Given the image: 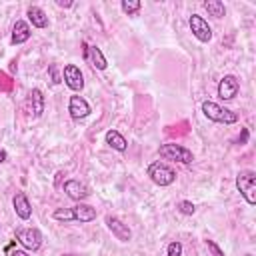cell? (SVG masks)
<instances>
[{"instance_id":"6da1fadb","label":"cell","mask_w":256,"mask_h":256,"mask_svg":"<svg viewBox=\"0 0 256 256\" xmlns=\"http://www.w3.org/2000/svg\"><path fill=\"white\" fill-rule=\"evenodd\" d=\"M236 188L240 196L246 200V204H256V172L254 170H240L236 174Z\"/></svg>"},{"instance_id":"7a4b0ae2","label":"cell","mask_w":256,"mask_h":256,"mask_svg":"<svg viewBox=\"0 0 256 256\" xmlns=\"http://www.w3.org/2000/svg\"><path fill=\"white\" fill-rule=\"evenodd\" d=\"M202 112H204V116L208 120L218 122V124H234V122H238V114L236 112H232V110H228V108H224V106H220V104H216L212 100H204L202 102Z\"/></svg>"},{"instance_id":"3957f363","label":"cell","mask_w":256,"mask_h":256,"mask_svg":"<svg viewBox=\"0 0 256 256\" xmlns=\"http://www.w3.org/2000/svg\"><path fill=\"white\" fill-rule=\"evenodd\" d=\"M158 156L162 160H168V162H178V164H190L194 160V154L192 150H188L186 146H180V144H162L158 148Z\"/></svg>"},{"instance_id":"277c9868","label":"cell","mask_w":256,"mask_h":256,"mask_svg":"<svg viewBox=\"0 0 256 256\" xmlns=\"http://www.w3.org/2000/svg\"><path fill=\"white\" fill-rule=\"evenodd\" d=\"M148 176L156 186H170L176 180V170L172 166H168L166 162L158 160V162H152L148 166Z\"/></svg>"},{"instance_id":"5b68a950","label":"cell","mask_w":256,"mask_h":256,"mask_svg":"<svg viewBox=\"0 0 256 256\" xmlns=\"http://www.w3.org/2000/svg\"><path fill=\"white\" fill-rule=\"evenodd\" d=\"M16 240L26 252H36L42 246V232L38 228H18L16 230Z\"/></svg>"},{"instance_id":"8992f818","label":"cell","mask_w":256,"mask_h":256,"mask_svg":"<svg viewBox=\"0 0 256 256\" xmlns=\"http://www.w3.org/2000/svg\"><path fill=\"white\" fill-rule=\"evenodd\" d=\"M188 26H190V32H192V36L198 40V42H210L212 40V28H210V24L200 16V14H192L190 18H188Z\"/></svg>"},{"instance_id":"52a82bcc","label":"cell","mask_w":256,"mask_h":256,"mask_svg":"<svg viewBox=\"0 0 256 256\" xmlns=\"http://www.w3.org/2000/svg\"><path fill=\"white\" fill-rule=\"evenodd\" d=\"M216 92H218V98H220V100H234V98L238 96V92H240V82H238V78H236L234 74L222 76L220 82H218Z\"/></svg>"},{"instance_id":"ba28073f","label":"cell","mask_w":256,"mask_h":256,"mask_svg":"<svg viewBox=\"0 0 256 256\" xmlns=\"http://www.w3.org/2000/svg\"><path fill=\"white\" fill-rule=\"evenodd\" d=\"M62 80L64 84L72 90V92H80L84 88V76H82V70L76 66V64H66L64 70H62Z\"/></svg>"},{"instance_id":"9c48e42d","label":"cell","mask_w":256,"mask_h":256,"mask_svg":"<svg viewBox=\"0 0 256 256\" xmlns=\"http://www.w3.org/2000/svg\"><path fill=\"white\" fill-rule=\"evenodd\" d=\"M106 228L112 232V236L120 242H130L132 240V230L128 228V224H124L120 218L116 216H106Z\"/></svg>"},{"instance_id":"30bf717a","label":"cell","mask_w":256,"mask_h":256,"mask_svg":"<svg viewBox=\"0 0 256 256\" xmlns=\"http://www.w3.org/2000/svg\"><path fill=\"white\" fill-rule=\"evenodd\" d=\"M62 188H64L66 196H68L70 200H74V202H84V200L90 196V190H88V186H86V184H82L80 180H74V178L66 180Z\"/></svg>"},{"instance_id":"8fae6325","label":"cell","mask_w":256,"mask_h":256,"mask_svg":"<svg viewBox=\"0 0 256 256\" xmlns=\"http://www.w3.org/2000/svg\"><path fill=\"white\" fill-rule=\"evenodd\" d=\"M68 112H70V118H72V120H82V118L90 116L92 108H90V104H88L82 96L74 94V96H70V100H68Z\"/></svg>"},{"instance_id":"7c38bea8","label":"cell","mask_w":256,"mask_h":256,"mask_svg":"<svg viewBox=\"0 0 256 256\" xmlns=\"http://www.w3.org/2000/svg\"><path fill=\"white\" fill-rule=\"evenodd\" d=\"M26 110L32 118H40L44 112V96L40 88H32L28 94V102H26Z\"/></svg>"},{"instance_id":"4fadbf2b","label":"cell","mask_w":256,"mask_h":256,"mask_svg":"<svg viewBox=\"0 0 256 256\" xmlns=\"http://www.w3.org/2000/svg\"><path fill=\"white\" fill-rule=\"evenodd\" d=\"M70 210H72V220L82 222V224L92 222V220H96V216H98L96 208H94V206H90V204H84V202H78V204H76V206H72Z\"/></svg>"},{"instance_id":"5bb4252c","label":"cell","mask_w":256,"mask_h":256,"mask_svg":"<svg viewBox=\"0 0 256 256\" xmlns=\"http://www.w3.org/2000/svg\"><path fill=\"white\" fill-rule=\"evenodd\" d=\"M12 206H14V212L20 220H28L32 216V206H30V200L24 192H16L14 198H12Z\"/></svg>"},{"instance_id":"9a60e30c","label":"cell","mask_w":256,"mask_h":256,"mask_svg":"<svg viewBox=\"0 0 256 256\" xmlns=\"http://www.w3.org/2000/svg\"><path fill=\"white\" fill-rule=\"evenodd\" d=\"M30 36H32V30H30V24L26 22V20H16L14 22V26H12V44L14 46H18V44H24V42H28L30 40Z\"/></svg>"},{"instance_id":"2e32d148","label":"cell","mask_w":256,"mask_h":256,"mask_svg":"<svg viewBox=\"0 0 256 256\" xmlns=\"http://www.w3.org/2000/svg\"><path fill=\"white\" fill-rule=\"evenodd\" d=\"M84 60L96 70H106V66H108V62H106V58H104V54L98 46H88V54H86Z\"/></svg>"},{"instance_id":"e0dca14e","label":"cell","mask_w":256,"mask_h":256,"mask_svg":"<svg viewBox=\"0 0 256 256\" xmlns=\"http://www.w3.org/2000/svg\"><path fill=\"white\" fill-rule=\"evenodd\" d=\"M26 16H28V20L34 28H46L48 26V16L40 6H30L26 10Z\"/></svg>"},{"instance_id":"ac0fdd59","label":"cell","mask_w":256,"mask_h":256,"mask_svg":"<svg viewBox=\"0 0 256 256\" xmlns=\"http://www.w3.org/2000/svg\"><path fill=\"white\" fill-rule=\"evenodd\" d=\"M106 144L116 152H126L128 150V142L118 130H108L106 132Z\"/></svg>"},{"instance_id":"d6986e66","label":"cell","mask_w":256,"mask_h":256,"mask_svg":"<svg viewBox=\"0 0 256 256\" xmlns=\"http://www.w3.org/2000/svg\"><path fill=\"white\" fill-rule=\"evenodd\" d=\"M202 6H204V10L208 12V16H214V18L226 16V6H224L220 0H206Z\"/></svg>"},{"instance_id":"ffe728a7","label":"cell","mask_w":256,"mask_h":256,"mask_svg":"<svg viewBox=\"0 0 256 256\" xmlns=\"http://www.w3.org/2000/svg\"><path fill=\"white\" fill-rule=\"evenodd\" d=\"M120 8H122V12L128 14V16H138V12H140V8H142V2H140V0H122V2H120Z\"/></svg>"},{"instance_id":"44dd1931","label":"cell","mask_w":256,"mask_h":256,"mask_svg":"<svg viewBox=\"0 0 256 256\" xmlns=\"http://www.w3.org/2000/svg\"><path fill=\"white\" fill-rule=\"evenodd\" d=\"M178 212L184 214V216H192L196 212V206L190 202V200H180L178 202Z\"/></svg>"},{"instance_id":"7402d4cb","label":"cell","mask_w":256,"mask_h":256,"mask_svg":"<svg viewBox=\"0 0 256 256\" xmlns=\"http://www.w3.org/2000/svg\"><path fill=\"white\" fill-rule=\"evenodd\" d=\"M166 256H182V244L178 240L170 242L168 248H166Z\"/></svg>"},{"instance_id":"603a6c76","label":"cell","mask_w":256,"mask_h":256,"mask_svg":"<svg viewBox=\"0 0 256 256\" xmlns=\"http://www.w3.org/2000/svg\"><path fill=\"white\" fill-rule=\"evenodd\" d=\"M206 248L210 250V254H212V256H224V250H222L214 240H210V238L206 240Z\"/></svg>"},{"instance_id":"cb8c5ba5","label":"cell","mask_w":256,"mask_h":256,"mask_svg":"<svg viewBox=\"0 0 256 256\" xmlns=\"http://www.w3.org/2000/svg\"><path fill=\"white\" fill-rule=\"evenodd\" d=\"M48 76H50V82H52V84H58V82L62 80V76L58 74V66H56V64H50V68H48Z\"/></svg>"},{"instance_id":"d4e9b609","label":"cell","mask_w":256,"mask_h":256,"mask_svg":"<svg viewBox=\"0 0 256 256\" xmlns=\"http://www.w3.org/2000/svg\"><path fill=\"white\" fill-rule=\"evenodd\" d=\"M72 4H74V2H70V0H66V2H64V0H56V6H60V8H70Z\"/></svg>"},{"instance_id":"484cf974","label":"cell","mask_w":256,"mask_h":256,"mask_svg":"<svg viewBox=\"0 0 256 256\" xmlns=\"http://www.w3.org/2000/svg\"><path fill=\"white\" fill-rule=\"evenodd\" d=\"M8 256H30V254H28L26 250H12Z\"/></svg>"},{"instance_id":"4316f807","label":"cell","mask_w":256,"mask_h":256,"mask_svg":"<svg viewBox=\"0 0 256 256\" xmlns=\"http://www.w3.org/2000/svg\"><path fill=\"white\" fill-rule=\"evenodd\" d=\"M6 158H8L6 150H2V148H0V164H2V162H6Z\"/></svg>"},{"instance_id":"83f0119b","label":"cell","mask_w":256,"mask_h":256,"mask_svg":"<svg viewBox=\"0 0 256 256\" xmlns=\"http://www.w3.org/2000/svg\"><path fill=\"white\" fill-rule=\"evenodd\" d=\"M62 256H76V254H62Z\"/></svg>"},{"instance_id":"f1b7e54d","label":"cell","mask_w":256,"mask_h":256,"mask_svg":"<svg viewBox=\"0 0 256 256\" xmlns=\"http://www.w3.org/2000/svg\"><path fill=\"white\" fill-rule=\"evenodd\" d=\"M0 230H2V224H0Z\"/></svg>"}]
</instances>
